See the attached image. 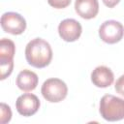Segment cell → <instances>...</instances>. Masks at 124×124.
<instances>
[{"label": "cell", "mask_w": 124, "mask_h": 124, "mask_svg": "<svg viewBox=\"0 0 124 124\" xmlns=\"http://www.w3.org/2000/svg\"><path fill=\"white\" fill-rule=\"evenodd\" d=\"M25 58L27 63L32 67L37 69L45 68L52 59L51 46L44 39H33L25 47Z\"/></svg>", "instance_id": "obj_1"}, {"label": "cell", "mask_w": 124, "mask_h": 124, "mask_svg": "<svg viewBox=\"0 0 124 124\" xmlns=\"http://www.w3.org/2000/svg\"><path fill=\"white\" fill-rule=\"evenodd\" d=\"M99 111L107 121H119L124 118V100L110 94L104 95L100 101Z\"/></svg>", "instance_id": "obj_2"}, {"label": "cell", "mask_w": 124, "mask_h": 124, "mask_svg": "<svg viewBox=\"0 0 124 124\" xmlns=\"http://www.w3.org/2000/svg\"><path fill=\"white\" fill-rule=\"evenodd\" d=\"M41 92L46 101L50 103H59L66 98L68 87L62 79L51 78L43 83Z\"/></svg>", "instance_id": "obj_3"}, {"label": "cell", "mask_w": 124, "mask_h": 124, "mask_svg": "<svg viewBox=\"0 0 124 124\" xmlns=\"http://www.w3.org/2000/svg\"><path fill=\"white\" fill-rule=\"evenodd\" d=\"M16 52V46L13 41L3 38L0 41V70L1 79L8 78L14 69V56Z\"/></svg>", "instance_id": "obj_4"}, {"label": "cell", "mask_w": 124, "mask_h": 124, "mask_svg": "<svg viewBox=\"0 0 124 124\" xmlns=\"http://www.w3.org/2000/svg\"><path fill=\"white\" fill-rule=\"evenodd\" d=\"M101 40L107 44L113 45L121 41L124 36V26L119 21L110 19L103 22L99 28Z\"/></svg>", "instance_id": "obj_5"}, {"label": "cell", "mask_w": 124, "mask_h": 124, "mask_svg": "<svg viewBox=\"0 0 124 124\" xmlns=\"http://www.w3.org/2000/svg\"><path fill=\"white\" fill-rule=\"evenodd\" d=\"M1 27L6 33L12 35H20L26 29L25 18L15 12H7L1 16Z\"/></svg>", "instance_id": "obj_6"}, {"label": "cell", "mask_w": 124, "mask_h": 124, "mask_svg": "<svg viewBox=\"0 0 124 124\" xmlns=\"http://www.w3.org/2000/svg\"><path fill=\"white\" fill-rule=\"evenodd\" d=\"M40 100L32 93H25L20 95L16 101V108L22 116L34 115L40 108Z\"/></svg>", "instance_id": "obj_7"}, {"label": "cell", "mask_w": 124, "mask_h": 124, "mask_svg": "<svg viewBox=\"0 0 124 124\" xmlns=\"http://www.w3.org/2000/svg\"><path fill=\"white\" fill-rule=\"evenodd\" d=\"M82 32L80 23L74 18H66L58 25V33L62 40L65 42L77 41Z\"/></svg>", "instance_id": "obj_8"}, {"label": "cell", "mask_w": 124, "mask_h": 124, "mask_svg": "<svg viewBox=\"0 0 124 124\" xmlns=\"http://www.w3.org/2000/svg\"><path fill=\"white\" fill-rule=\"evenodd\" d=\"M114 75L112 71L106 66H98L91 73L92 83L100 88H106L112 84Z\"/></svg>", "instance_id": "obj_9"}, {"label": "cell", "mask_w": 124, "mask_h": 124, "mask_svg": "<svg viewBox=\"0 0 124 124\" xmlns=\"http://www.w3.org/2000/svg\"><path fill=\"white\" fill-rule=\"evenodd\" d=\"M75 11L84 19L94 18L99 12V2L98 0H76Z\"/></svg>", "instance_id": "obj_10"}, {"label": "cell", "mask_w": 124, "mask_h": 124, "mask_svg": "<svg viewBox=\"0 0 124 124\" xmlns=\"http://www.w3.org/2000/svg\"><path fill=\"white\" fill-rule=\"evenodd\" d=\"M16 85L17 87L25 92H29L34 90L39 82V78L38 76L30 71V70H22L21 72H19V74L16 77Z\"/></svg>", "instance_id": "obj_11"}, {"label": "cell", "mask_w": 124, "mask_h": 124, "mask_svg": "<svg viewBox=\"0 0 124 124\" xmlns=\"http://www.w3.org/2000/svg\"><path fill=\"white\" fill-rule=\"evenodd\" d=\"M12 118V110H11V108L2 103L1 104V123L2 124H5V123H8L10 122Z\"/></svg>", "instance_id": "obj_12"}, {"label": "cell", "mask_w": 124, "mask_h": 124, "mask_svg": "<svg viewBox=\"0 0 124 124\" xmlns=\"http://www.w3.org/2000/svg\"><path fill=\"white\" fill-rule=\"evenodd\" d=\"M72 0H47V3L55 9H64L71 4Z\"/></svg>", "instance_id": "obj_13"}, {"label": "cell", "mask_w": 124, "mask_h": 124, "mask_svg": "<svg viewBox=\"0 0 124 124\" xmlns=\"http://www.w3.org/2000/svg\"><path fill=\"white\" fill-rule=\"evenodd\" d=\"M114 88L118 94L124 96V75H122L120 78H118V79L115 82Z\"/></svg>", "instance_id": "obj_14"}, {"label": "cell", "mask_w": 124, "mask_h": 124, "mask_svg": "<svg viewBox=\"0 0 124 124\" xmlns=\"http://www.w3.org/2000/svg\"><path fill=\"white\" fill-rule=\"evenodd\" d=\"M119 2H120V0H103V3H104L107 7H108V8H113V7H115Z\"/></svg>", "instance_id": "obj_15"}]
</instances>
